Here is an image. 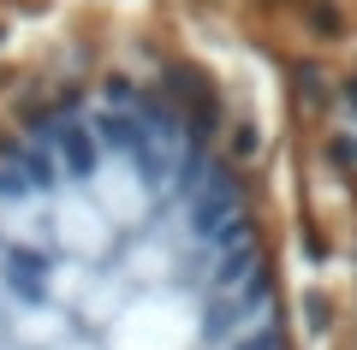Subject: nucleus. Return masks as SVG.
Instances as JSON below:
<instances>
[{
  "label": "nucleus",
  "instance_id": "nucleus-1",
  "mask_svg": "<svg viewBox=\"0 0 357 350\" xmlns=\"http://www.w3.org/2000/svg\"><path fill=\"white\" fill-rule=\"evenodd\" d=\"M268 95L178 0L0 30V350H298Z\"/></svg>",
  "mask_w": 357,
  "mask_h": 350
},
{
  "label": "nucleus",
  "instance_id": "nucleus-2",
  "mask_svg": "<svg viewBox=\"0 0 357 350\" xmlns=\"http://www.w3.org/2000/svg\"><path fill=\"white\" fill-rule=\"evenodd\" d=\"M298 250H304V291L328 350H357V190L298 232Z\"/></svg>",
  "mask_w": 357,
  "mask_h": 350
}]
</instances>
